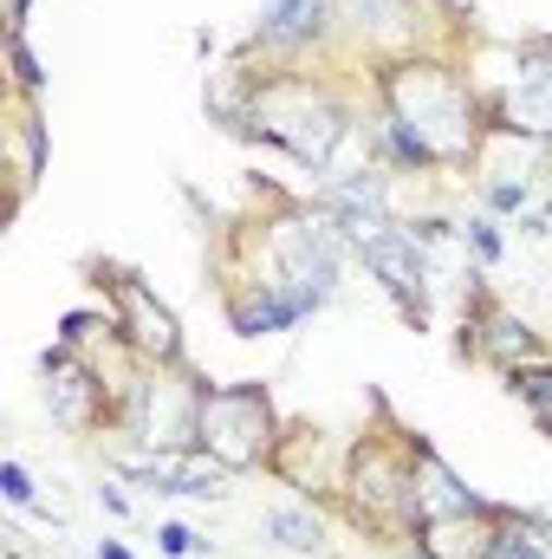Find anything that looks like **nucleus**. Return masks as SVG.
Listing matches in <instances>:
<instances>
[{
    "mask_svg": "<svg viewBox=\"0 0 552 559\" xmlns=\"http://www.w3.org/2000/svg\"><path fill=\"white\" fill-rule=\"evenodd\" d=\"M202 391L208 378H195L189 365H143L124 411V436H137V449H156V455L202 449Z\"/></svg>",
    "mask_w": 552,
    "mask_h": 559,
    "instance_id": "6",
    "label": "nucleus"
},
{
    "mask_svg": "<svg viewBox=\"0 0 552 559\" xmlns=\"http://www.w3.org/2000/svg\"><path fill=\"white\" fill-rule=\"evenodd\" d=\"M494 138H527L552 143V39L514 46V72L488 92Z\"/></svg>",
    "mask_w": 552,
    "mask_h": 559,
    "instance_id": "9",
    "label": "nucleus"
},
{
    "mask_svg": "<svg viewBox=\"0 0 552 559\" xmlns=\"http://www.w3.org/2000/svg\"><path fill=\"white\" fill-rule=\"evenodd\" d=\"M221 312H228L235 338H274V332L305 325L319 306L286 286H267V280H221Z\"/></svg>",
    "mask_w": 552,
    "mask_h": 559,
    "instance_id": "12",
    "label": "nucleus"
},
{
    "mask_svg": "<svg viewBox=\"0 0 552 559\" xmlns=\"http://www.w3.org/2000/svg\"><path fill=\"white\" fill-rule=\"evenodd\" d=\"M501 547V508H475V514H435L416 527V554L422 559H494Z\"/></svg>",
    "mask_w": 552,
    "mask_h": 559,
    "instance_id": "13",
    "label": "nucleus"
},
{
    "mask_svg": "<svg viewBox=\"0 0 552 559\" xmlns=\"http://www.w3.org/2000/svg\"><path fill=\"white\" fill-rule=\"evenodd\" d=\"M267 540L286 554H325V521L312 508H267Z\"/></svg>",
    "mask_w": 552,
    "mask_h": 559,
    "instance_id": "17",
    "label": "nucleus"
},
{
    "mask_svg": "<svg viewBox=\"0 0 552 559\" xmlns=\"http://www.w3.org/2000/svg\"><path fill=\"white\" fill-rule=\"evenodd\" d=\"M501 378H507V391L520 397L527 423L552 442V365L547 358H533V365H514V371H501Z\"/></svg>",
    "mask_w": 552,
    "mask_h": 559,
    "instance_id": "16",
    "label": "nucleus"
},
{
    "mask_svg": "<svg viewBox=\"0 0 552 559\" xmlns=\"http://www.w3.org/2000/svg\"><path fill=\"white\" fill-rule=\"evenodd\" d=\"M39 378H46V417L59 423L65 436H98L105 423L124 429L131 397H124L118 384H105V365H92L85 352L52 345V352L39 358Z\"/></svg>",
    "mask_w": 552,
    "mask_h": 559,
    "instance_id": "7",
    "label": "nucleus"
},
{
    "mask_svg": "<svg viewBox=\"0 0 552 559\" xmlns=\"http://www.w3.org/2000/svg\"><path fill=\"white\" fill-rule=\"evenodd\" d=\"M371 98H377V138L404 169L468 176L494 143L488 92L455 52H410L371 66Z\"/></svg>",
    "mask_w": 552,
    "mask_h": 559,
    "instance_id": "1",
    "label": "nucleus"
},
{
    "mask_svg": "<svg viewBox=\"0 0 552 559\" xmlns=\"http://www.w3.org/2000/svg\"><path fill=\"white\" fill-rule=\"evenodd\" d=\"M461 241H468V254H475L481 267H501V261H507V235H501L494 215H468V222H461Z\"/></svg>",
    "mask_w": 552,
    "mask_h": 559,
    "instance_id": "19",
    "label": "nucleus"
},
{
    "mask_svg": "<svg viewBox=\"0 0 552 559\" xmlns=\"http://www.w3.org/2000/svg\"><path fill=\"white\" fill-rule=\"evenodd\" d=\"M215 111L228 118V131H248V138L286 150L299 169H332L338 143L351 138L358 111L351 98L338 92L332 72H305V66H274V72H241L235 92H215Z\"/></svg>",
    "mask_w": 552,
    "mask_h": 559,
    "instance_id": "2",
    "label": "nucleus"
},
{
    "mask_svg": "<svg viewBox=\"0 0 552 559\" xmlns=\"http://www.w3.org/2000/svg\"><path fill=\"white\" fill-rule=\"evenodd\" d=\"M261 195H267V209L254 222L228 228V241H221V280H267L312 306H332L351 241L338 235V222L319 202H299L286 189H261Z\"/></svg>",
    "mask_w": 552,
    "mask_h": 559,
    "instance_id": "3",
    "label": "nucleus"
},
{
    "mask_svg": "<svg viewBox=\"0 0 552 559\" xmlns=\"http://www.w3.org/2000/svg\"><path fill=\"white\" fill-rule=\"evenodd\" d=\"M0 495H7V508H39L33 468H26V462H0Z\"/></svg>",
    "mask_w": 552,
    "mask_h": 559,
    "instance_id": "22",
    "label": "nucleus"
},
{
    "mask_svg": "<svg viewBox=\"0 0 552 559\" xmlns=\"http://www.w3.org/2000/svg\"><path fill=\"white\" fill-rule=\"evenodd\" d=\"M416 508H422V521H435V514H475V508H488V501L468 495L461 475H455L429 442H416Z\"/></svg>",
    "mask_w": 552,
    "mask_h": 559,
    "instance_id": "14",
    "label": "nucleus"
},
{
    "mask_svg": "<svg viewBox=\"0 0 552 559\" xmlns=\"http://www.w3.org/2000/svg\"><path fill=\"white\" fill-rule=\"evenodd\" d=\"M7 52H13V92H20V98H39L46 72H39V59L26 52V33H7Z\"/></svg>",
    "mask_w": 552,
    "mask_h": 559,
    "instance_id": "21",
    "label": "nucleus"
},
{
    "mask_svg": "<svg viewBox=\"0 0 552 559\" xmlns=\"http://www.w3.org/2000/svg\"><path fill=\"white\" fill-rule=\"evenodd\" d=\"M202 455L221 468H274L279 455V411L267 384H208L202 391Z\"/></svg>",
    "mask_w": 552,
    "mask_h": 559,
    "instance_id": "5",
    "label": "nucleus"
},
{
    "mask_svg": "<svg viewBox=\"0 0 552 559\" xmlns=\"http://www.w3.org/2000/svg\"><path fill=\"white\" fill-rule=\"evenodd\" d=\"M338 26H345V0H267L248 52H261L274 66H299L305 52H325Z\"/></svg>",
    "mask_w": 552,
    "mask_h": 559,
    "instance_id": "11",
    "label": "nucleus"
},
{
    "mask_svg": "<svg viewBox=\"0 0 552 559\" xmlns=\"http://www.w3.org/2000/svg\"><path fill=\"white\" fill-rule=\"evenodd\" d=\"M358 261H364V274L391 293V306L422 332L429 312H435V274H429V261H422V248H416L410 228H404V222L377 228L371 241H358Z\"/></svg>",
    "mask_w": 552,
    "mask_h": 559,
    "instance_id": "10",
    "label": "nucleus"
},
{
    "mask_svg": "<svg viewBox=\"0 0 552 559\" xmlns=\"http://www.w3.org/2000/svg\"><path fill=\"white\" fill-rule=\"evenodd\" d=\"M527 195H533V182H527V176H488V182H481L488 215H520V209H527Z\"/></svg>",
    "mask_w": 552,
    "mask_h": 559,
    "instance_id": "20",
    "label": "nucleus"
},
{
    "mask_svg": "<svg viewBox=\"0 0 552 559\" xmlns=\"http://www.w3.org/2000/svg\"><path fill=\"white\" fill-rule=\"evenodd\" d=\"M98 508H105V514H131V495H124V488H111V481H105V488H98Z\"/></svg>",
    "mask_w": 552,
    "mask_h": 559,
    "instance_id": "24",
    "label": "nucleus"
},
{
    "mask_svg": "<svg viewBox=\"0 0 552 559\" xmlns=\"http://www.w3.org/2000/svg\"><path fill=\"white\" fill-rule=\"evenodd\" d=\"M338 495H345V514L364 534H377L384 547L416 540V527H422V508H416V436H364V442H351Z\"/></svg>",
    "mask_w": 552,
    "mask_h": 559,
    "instance_id": "4",
    "label": "nucleus"
},
{
    "mask_svg": "<svg viewBox=\"0 0 552 559\" xmlns=\"http://www.w3.org/2000/svg\"><path fill=\"white\" fill-rule=\"evenodd\" d=\"M156 547H163V559H195V554H208V540H202L195 527H182V521H163V527H156Z\"/></svg>",
    "mask_w": 552,
    "mask_h": 559,
    "instance_id": "23",
    "label": "nucleus"
},
{
    "mask_svg": "<svg viewBox=\"0 0 552 559\" xmlns=\"http://www.w3.org/2000/svg\"><path fill=\"white\" fill-rule=\"evenodd\" d=\"M494 559H552V521L501 508V547H494Z\"/></svg>",
    "mask_w": 552,
    "mask_h": 559,
    "instance_id": "18",
    "label": "nucleus"
},
{
    "mask_svg": "<svg viewBox=\"0 0 552 559\" xmlns=\"http://www.w3.org/2000/svg\"><path fill=\"white\" fill-rule=\"evenodd\" d=\"M92 274L105 286V306H111V325H118V338H124V352L143 358V365H189V352H182V325H176V312L143 286L137 267H118V261H92Z\"/></svg>",
    "mask_w": 552,
    "mask_h": 559,
    "instance_id": "8",
    "label": "nucleus"
},
{
    "mask_svg": "<svg viewBox=\"0 0 552 559\" xmlns=\"http://www.w3.org/2000/svg\"><path fill=\"white\" fill-rule=\"evenodd\" d=\"M7 138H13V182H20V195L39 182V169H46V124H39V98H20L13 92V124H7Z\"/></svg>",
    "mask_w": 552,
    "mask_h": 559,
    "instance_id": "15",
    "label": "nucleus"
},
{
    "mask_svg": "<svg viewBox=\"0 0 552 559\" xmlns=\"http://www.w3.org/2000/svg\"><path fill=\"white\" fill-rule=\"evenodd\" d=\"M92 559H137V554H131L124 540H98V554H92Z\"/></svg>",
    "mask_w": 552,
    "mask_h": 559,
    "instance_id": "25",
    "label": "nucleus"
}]
</instances>
